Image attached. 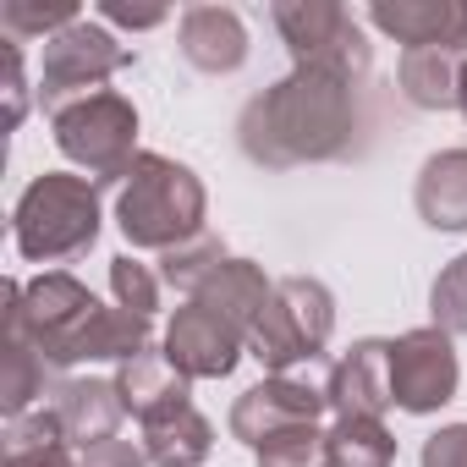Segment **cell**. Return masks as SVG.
Instances as JSON below:
<instances>
[{
	"instance_id": "1",
	"label": "cell",
	"mask_w": 467,
	"mask_h": 467,
	"mask_svg": "<svg viewBox=\"0 0 467 467\" xmlns=\"http://www.w3.org/2000/svg\"><path fill=\"white\" fill-rule=\"evenodd\" d=\"M358 83L325 67H292L281 83L254 94L237 116V143L265 171L341 160L358 138Z\"/></svg>"
},
{
	"instance_id": "2",
	"label": "cell",
	"mask_w": 467,
	"mask_h": 467,
	"mask_svg": "<svg viewBox=\"0 0 467 467\" xmlns=\"http://www.w3.org/2000/svg\"><path fill=\"white\" fill-rule=\"evenodd\" d=\"M6 325H17L50 368H78V363H127L154 347V319L105 308L78 275L45 270L28 286L6 281Z\"/></svg>"
},
{
	"instance_id": "3",
	"label": "cell",
	"mask_w": 467,
	"mask_h": 467,
	"mask_svg": "<svg viewBox=\"0 0 467 467\" xmlns=\"http://www.w3.org/2000/svg\"><path fill=\"white\" fill-rule=\"evenodd\" d=\"M209 220V192L198 182L192 165L171 160V154H138V165L127 171L121 192H116V225L127 248L143 254H171L192 237H203Z\"/></svg>"
},
{
	"instance_id": "4",
	"label": "cell",
	"mask_w": 467,
	"mask_h": 467,
	"mask_svg": "<svg viewBox=\"0 0 467 467\" xmlns=\"http://www.w3.org/2000/svg\"><path fill=\"white\" fill-rule=\"evenodd\" d=\"M99 182L72 171H45L23 187L12 209V237L28 265H67L99 243Z\"/></svg>"
},
{
	"instance_id": "5",
	"label": "cell",
	"mask_w": 467,
	"mask_h": 467,
	"mask_svg": "<svg viewBox=\"0 0 467 467\" xmlns=\"http://www.w3.org/2000/svg\"><path fill=\"white\" fill-rule=\"evenodd\" d=\"M336 336V297L314 275L275 281L265 314L248 330V358L265 363V374H292L297 363H319Z\"/></svg>"
},
{
	"instance_id": "6",
	"label": "cell",
	"mask_w": 467,
	"mask_h": 467,
	"mask_svg": "<svg viewBox=\"0 0 467 467\" xmlns=\"http://www.w3.org/2000/svg\"><path fill=\"white\" fill-rule=\"evenodd\" d=\"M50 132H56V149L88 171V182L110 187V182H127V171L138 165V105L116 88H99L88 99H72L50 116Z\"/></svg>"
},
{
	"instance_id": "7",
	"label": "cell",
	"mask_w": 467,
	"mask_h": 467,
	"mask_svg": "<svg viewBox=\"0 0 467 467\" xmlns=\"http://www.w3.org/2000/svg\"><path fill=\"white\" fill-rule=\"evenodd\" d=\"M270 17L286 39L292 67H325V72H341L352 83L368 78L374 45L363 39V23L347 6H336V0H275Z\"/></svg>"
},
{
	"instance_id": "8",
	"label": "cell",
	"mask_w": 467,
	"mask_h": 467,
	"mask_svg": "<svg viewBox=\"0 0 467 467\" xmlns=\"http://www.w3.org/2000/svg\"><path fill=\"white\" fill-rule=\"evenodd\" d=\"M132 61V50L105 28V23H72L56 39H45V61H39V105L56 116L72 99L99 94L121 67Z\"/></svg>"
},
{
	"instance_id": "9",
	"label": "cell",
	"mask_w": 467,
	"mask_h": 467,
	"mask_svg": "<svg viewBox=\"0 0 467 467\" xmlns=\"http://www.w3.org/2000/svg\"><path fill=\"white\" fill-rule=\"evenodd\" d=\"M456 385H462V358H456V336L451 330L418 325V330L390 341V390H396L401 412L429 418L445 401H456Z\"/></svg>"
},
{
	"instance_id": "10",
	"label": "cell",
	"mask_w": 467,
	"mask_h": 467,
	"mask_svg": "<svg viewBox=\"0 0 467 467\" xmlns=\"http://www.w3.org/2000/svg\"><path fill=\"white\" fill-rule=\"evenodd\" d=\"M176 374L187 379H231V368L248 352V330H237L225 314L203 308V303H182L165 325V347H160Z\"/></svg>"
},
{
	"instance_id": "11",
	"label": "cell",
	"mask_w": 467,
	"mask_h": 467,
	"mask_svg": "<svg viewBox=\"0 0 467 467\" xmlns=\"http://www.w3.org/2000/svg\"><path fill=\"white\" fill-rule=\"evenodd\" d=\"M330 412V396L297 374H265L254 390L237 396V407H231V434H237L243 445H265L270 434L281 429H303V423H319Z\"/></svg>"
},
{
	"instance_id": "12",
	"label": "cell",
	"mask_w": 467,
	"mask_h": 467,
	"mask_svg": "<svg viewBox=\"0 0 467 467\" xmlns=\"http://www.w3.org/2000/svg\"><path fill=\"white\" fill-rule=\"evenodd\" d=\"M325 396H330L336 418H385L396 407V390H390V341H379V336L352 341L336 358Z\"/></svg>"
},
{
	"instance_id": "13",
	"label": "cell",
	"mask_w": 467,
	"mask_h": 467,
	"mask_svg": "<svg viewBox=\"0 0 467 467\" xmlns=\"http://www.w3.org/2000/svg\"><path fill=\"white\" fill-rule=\"evenodd\" d=\"M368 23L401 50L467 45V0H374Z\"/></svg>"
},
{
	"instance_id": "14",
	"label": "cell",
	"mask_w": 467,
	"mask_h": 467,
	"mask_svg": "<svg viewBox=\"0 0 467 467\" xmlns=\"http://www.w3.org/2000/svg\"><path fill=\"white\" fill-rule=\"evenodd\" d=\"M50 407H56V418H61V429H67V440L78 451L116 440V429L127 418V401H121L116 379H94V374H67L56 385Z\"/></svg>"
},
{
	"instance_id": "15",
	"label": "cell",
	"mask_w": 467,
	"mask_h": 467,
	"mask_svg": "<svg viewBox=\"0 0 467 467\" xmlns=\"http://www.w3.org/2000/svg\"><path fill=\"white\" fill-rule=\"evenodd\" d=\"M176 45H182V61L209 78H225L248 61V28L231 6H187L176 23Z\"/></svg>"
},
{
	"instance_id": "16",
	"label": "cell",
	"mask_w": 467,
	"mask_h": 467,
	"mask_svg": "<svg viewBox=\"0 0 467 467\" xmlns=\"http://www.w3.org/2000/svg\"><path fill=\"white\" fill-rule=\"evenodd\" d=\"M116 390H121V401H127V412L138 423H149V418L176 412V407L192 401V379L176 374V363L165 352H154V347L138 352V358H127V363H116Z\"/></svg>"
},
{
	"instance_id": "17",
	"label": "cell",
	"mask_w": 467,
	"mask_h": 467,
	"mask_svg": "<svg viewBox=\"0 0 467 467\" xmlns=\"http://www.w3.org/2000/svg\"><path fill=\"white\" fill-rule=\"evenodd\" d=\"M270 292H275V281L254 265V259H220L203 281H198V292L187 297V303H203V308H214V314H225L237 330H254V319L265 314V303H270Z\"/></svg>"
},
{
	"instance_id": "18",
	"label": "cell",
	"mask_w": 467,
	"mask_h": 467,
	"mask_svg": "<svg viewBox=\"0 0 467 467\" xmlns=\"http://www.w3.org/2000/svg\"><path fill=\"white\" fill-rule=\"evenodd\" d=\"M462 67H467V45L401 50V67H396L401 99L418 105V110H456V99H462Z\"/></svg>"
},
{
	"instance_id": "19",
	"label": "cell",
	"mask_w": 467,
	"mask_h": 467,
	"mask_svg": "<svg viewBox=\"0 0 467 467\" xmlns=\"http://www.w3.org/2000/svg\"><path fill=\"white\" fill-rule=\"evenodd\" d=\"M412 203L429 231H467V149L429 154L418 171Z\"/></svg>"
},
{
	"instance_id": "20",
	"label": "cell",
	"mask_w": 467,
	"mask_h": 467,
	"mask_svg": "<svg viewBox=\"0 0 467 467\" xmlns=\"http://www.w3.org/2000/svg\"><path fill=\"white\" fill-rule=\"evenodd\" d=\"M143 451H149L154 467H198L214 451V423L187 401V407L160 412V418L143 423Z\"/></svg>"
},
{
	"instance_id": "21",
	"label": "cell",
	"mask_w": 467,
	"mask_h": 467,
	"mask_svg": "<svg viewBox=\"0 0 467 467\" xmlns=\"http://www.w3.org/2000/svg\"><path fill=\"white\" fill-rule=\"evenodd\" d=\"M56 368L45 363V352L17 330V325H6V374H0V412L6 418H23V412H34V401L39 396H56Z\"/></svg>"
},
{
	"instance_id": "22",
	"label": "cell",
	"mask_w": 467,
	"mask_h": 467,
	"mask_svg": "<svg viewBox=\"0 0 467 467\" xmlns=\"http://www.w3.org/2000/svg\"><path fill=\"white\" fill-rule=\"evenodd\" d=\"M6 467H78L56 407H34L23 418H6Z\"/></svg>"
},
{
	"instance_id": "23",
	"label": "cell",
	"mask_w": 467,
	"mask_h": 467,
	"mask_svg": "<svg viewBox=\"0 0 467 467\" xmlns=\"http://www.w3.org/2000/svg\"><path fill=\"white\" fill-rule=\"evenodd\" d=\"M325 440H330V467H390L396 462V434L385 429V418H336Z\"/></svg>"
},
{
	"instance_id": "24",
	"label": "cell",
	"mask_w": 467,
	"mask_h": 467,
	"mask_svg": "<svg viewBox=\"0 0 467 467\" xmlns=\"http://www.w3.org/2000/svg\"><path fill=\"white\" fill-rule=\"evenodd\" d=\"M0 23L6 39H56L61 28L83 23L78 0H0Z\"/></svg>"
},
{
	"instance_id": "25",
	"label": "cell",
	"mask_w": 467,
	"mask_h": 467,
	"mask_svg": "<svg viewBox=\"0 0 467 467\" xmlns=\"http://www.w3.org/2000/svg\"><path fill=\"white\" fill-rule=\"evenodd\" d=\"M220 259H231V248L214 237V231H203V237H192V243H182V248L160 254V281H165L171 292L192 297V292H198V281H203Z\"/></svg>"
},
{
	"instance_id": "26",
	"label": "cell",
	"mask_w": 467,
	"mask_h": 467,
	"mask_svg": "<svg viewBox=\"0 0 467 467\" xmlns=\"http://www.w3.org/2000/svg\"><path fill=\"white\" fill-rule=\"evenodd\" d=\"M259 467H330V440L319 423H303V429H281L270 434L259 451H254Z\"/></svg>"
},
{
	"instance_id": "27",
	"label": "cell",
	"mask_w": 467,
	"mask_h": 467,
	"mask_svg": "<svg viewBox=\"0 0 467 467\" xmlns=\"http://www.w3.org/2000/svg\"><path fill=\"white\" fill-rule=\"evenodd\" d=\"M110 292H116V308L154 319V314H160V297H165V281H160L143 259L116 254V259H110Z\"/></svg>"
},
{
	"instance_id": "28",
	"label": "cell",
	"mask_w": 467,
	"mask_h": 467,
	"mask_svg": "<svg viewBox=\"0 0 467 467\" xmlns=\"http://www.w3.org/2000/svg\"><path fill=\"white\" fill-rule=\"evenodd\" d=\"M429 314H434L440 330L467 336V254H456V259L434 275V286H429Z\"/></svg>"
},
{
	"instance_id": "29",
	"label": "cell",
	"mask_w": 467,
	"mask_h": 467,
	"mask_svg": "<svg viewBox=\"0 0 467 467\" xmlns=\"http://www.w3.org/2000/svg\"><path fill=\"white\" fill-rule=\"evenodd\" d=\"M0 67H6V127H23L28 116V72H23V45L17 39H0Z\"/></svg>"
},
{
	"instance_id": "30",
	"label": "cell",
	"mask_w": 467,
	"mask_h": 467,
	"mask_svg": "<svg viewBox=\"0 0 467 467\" xmlns=\"http://www.w3.org/2000/svg\"><path fill=\"white\" fill-rule=\"evenodd\" d=\"M423 467H467V423H445L423 440Z\"/></svg>"
},
{
	"instance_id": "31",
	"label": "cell",
	"mask_w": 467,
	"mask_h": 467,
	"mask_svg": "<svg viewBox=\"0 0 467 467\" xmlns=\"http://www.w3.org/2000/svg\"><path fill=\"white\" fill-rule=\"evenodd\" d=\"M78 467H154V462H149V451L132 445V440H105V445L78 451Z\"/></svg>"
},
{
	"instance_id": "32",
	"label": "cell",
	"mask_w": 467,
	"mask_h": 467,
	"mask_svg": "<svg viewBox=\"0 0 467 467\" xmlns=\"http://www.w3.org/2000/svg\"><path fill=\"white\" fill-rule=\"evenodd\" d=\"M99 17H105V23H116V28L143 34V28H160L171 12H165V6H127V0H99Z\"/></svg>"
},
{
	"instance_id": "33",
	"label": "cell",
	"mask_w": 467,
	"mask_h": 467,
	"mask_svg": "<svg viewBox=\"0 0 467 467\" xmlns=\"http://www.w3.org/2000/svg\"><path fill=\"white\" fill-rule=\"evenodd\" d=\"M456 110L467 116V67H462V99H456Z\"/></svg>"
}]
</instances>
